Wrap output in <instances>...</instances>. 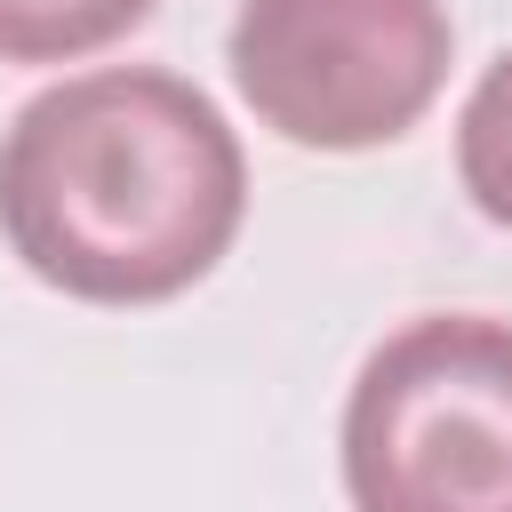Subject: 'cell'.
<instances>
[{
	"label": "cell",
	"mask_w": 512,
	"mask_h": 512,
	"mask_svg": "<svg viewBox=\"0 0 512 512\" xmlns=\"http://www.w3.org/2000/svg\"><path fill=\"white\" fill-rule=\"evenodd\" d=\"M248 160L176 72H80L0 136V232L80 304H160L240 232Z\"/></svg>",
	"instance_id": "6da1fadb"
},
{
	"label": "cell",
	"mask_w": 512,
	"mask_h": 512,
	"mask_svg": "<svg viewBox=\"0 0 512 512\" xmlns=\"http://www.w3.org/2000/svg\"><path fill=\"white\" fill-rule=\"evenodd\" d=\"M440 0H240L232 80L264 128L312 152H360L416 128L448 80Z\"/></svg>",
	"instance_id": "3957f363"
},
{
	"label": "cell",
	"mask_w": 512,
	"mask_h": 512,
	"mask_svg": "<svg viewBox=\"0 0 512 512\" xmlns=\"http://www.w3.org/2000/svg\"><path fill=\"white\" fill-rule=\"evenodd\" d=\"M456 168H464V192L488 224L512 232V56H496L456 120Z\"/></svg>",
	"instance_id": "5b68a950"
},
{
	"label": "cell",
	"mask_w": 512,
	"mask_h": 512,
	"mask_svg": "<svg viewBox=\"0 0 512 512\" xmlns=\"http://www.w3.org/2000/svg\"><path fill=\"white\" fill-rule=\"evenodd\" d=\"M152 0H0V64H64L128 24H144Z\"/></svg>",
	"instance_id": "277c9868"
},
{
	"label": "cell",
	"mask_w": 512,
	"mask_h": 512,
	"mask_svg": "<svg viewBox=\"0 0 512 512\" xmlns=\"http://www.w3.org/2000/svg\"><path fill=\"white\" fill-rule=\"evenodd\" d=\"M360 512H512V328L440 312L384 336L344 400Z\"/></svg>",
	"instance_id": "7a4b0ae2"
}]
</instances>
